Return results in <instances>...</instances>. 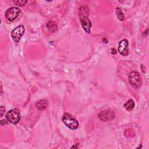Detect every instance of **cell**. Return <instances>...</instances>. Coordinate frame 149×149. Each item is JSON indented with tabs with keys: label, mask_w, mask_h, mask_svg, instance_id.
I'll list each match as a JSON object with an SVG mask.
<instances>
[{
	"label": "cell",
	"mask_w": 149,
	"mask_h": 149,
	"mask_svg": "<svg viewBox=\"0 0 149 149\" xmlns=\"http://www.w3.org/2000/svg\"><path fill=\"white\" fill-rule=\"evenodd\" d=\"M128 45L129 42L126 39H123L119 41L118 45V51L120 55L123 56H127L128 55Z\"/></svg>",
	"instance_id": "cell-8"
},
{
	"label": "cell",
	"mask_w": 149,
	"mask_h": 149,
	"mask_svg": "<svg viewBox=\"0 0 149 149\" xmlns=\"http://www.w3.org/2000/svg\"><path fill=\"white\" fill-rule=\"evenodd\" d=\"M48 106V101L46 100H40L36 103V107L40 111L45 109Z\"/></svg>",
	"instance_id": "cell-9"
},
{
	"label": "cell",
	"mask_w": 149,
	"mask_h": 149,
	"mask_svg": "<svg viewBox=\"0 0 149 149\" xmlns=\"http://www.w3.org/2000/svg\"><path fill=\"white\" fill-rule=\"evenodd\" d=\"M89 10L87 6H81L79 10V16L81 24L87 33H90V28L91 27V23L88 19Z\"/></svg>",
	"instance_id": "cell-1"
},
{
	"label": "cell",
	"mask_w": 149,
	"mask_h": 149,
	"mask_svg": "<svg viewBox=\"0 0 149 149\" xmlns=\"http://www.w3.org/2000/svg\"><path fill=\"white\" fill-rule=\"evenodd\" d=\"M5 109L4 107L1 106V117H2L3 116V113H5Z\"/></svg>",
	"instance_id": "cell-14"
},
{
	"label": "cell",
	"mask_w": 149,
	"mask_h": 149,
	"mask_svg": "<svg viewBox=\"0 0 149 149\" xmlns=\"http://www.w3.org/2000/svg\"><path fill=\"white\" fill-rule=\"evenodd\" d=\"M6 124H8V122H7V121H6V120H5V119H2V120H1V125L3 126V125H6Z\"/></svg>",
	"instance_id": "cell-15"
},
{
	"label": "cell",
	"mask_w": 149,
	"mask_h": 149,
	"mask_svg": "<svg viewBox=\"0 0 149 149\" xmlns=\"http://www.w3.org/2000/svg\"><path fill=\"white\" fill-rule=\"evenodd\" d=\"M13 2L17 6H23L28 2V1H23V0H17V1H13Z\"/></svg>",
	"instance_id": "cell-13"
},
{
	"label": "cell",
	"mask_w": 149,
	"mask_h": 149,
	"mask_svg": "<svg viewBox=\"0 0 149 149\" xmlns=\"http://www.w3.org/2000/svg\"><path fill=\"white\" fill-rule=\"evenodd\" d=\"M21 115L20 111L17 109L10 110L6 115V119L8 121L13 124H17L20 120Z\"/></svg>",
	"instance_id": "cell-4"
},
{
	"label": "cell",
	"mask_w": 149,
	"mask_h": 149,
	"mask_svg": "<svg viewBox=\"0 0 149 149\" xmlns=\"http://www.w3.org/2000/svg\"><path fill=\"white\" fill-rule=\"evenodd\" d=\"M114 51H116L115 49V48H112V53L113 54H116V52H115Z\"/></svg>",
	"instance_id": "cell-16"
},
{
	"label": "cell",
	"mask_w": 149,
	"mask_h": 149,
	"mask_svg": "<svg viewBox=\"0 0 149 149\" xmlns=\"http://www.w3.org/2000/svg\"><path fill=\"white\" fill-rule=\"evenodd\" d=\"M20 13V9L17 7H12L6 10L5 12V16L9 21L14 20Z\"/></svg>",
	"instance_id": "cell-7"
},
{
	"label": "cell",
	"mask_w": 149,
	"mask_h": 149,
	"mask_svg": "<svg viewBox=\"0 0 149 149\" xmlns=\"http://www.w3.org/2000/svg\"><path fill=\"white\" fill-rule=\"evenodd\" d=\"M46 27H47V29H48L50 32L54 33V32H55V31L57 30L58 26H57L56 23L54 21L50 20V21H48V22H47V25H46Z\"/></svg>",
	"instance_id": "cell-10"
},
{
	"label": "cell",
	"mask_w": 149,
	"mask_h": 149,
	"mask_svg": "<svg viewBox=\"0 0 149 149\" xmlns=\"http://www.w3.org/2000/svg\"><path fill=\"white\" fill-rule=\"evenodd\" d=\"M115 116V113L109 109L101 111L98 114V118L103 122H108L112 120Z\"/></svg>",
	"instance_id": "cell-6"
},
{
	"label": "cell",
	"mask_w": 149,
	"mask_h": 149,
	"mask_svg": "<svg viewBox=\"0 0 149 149\" xmlns=\"http://www.w3.org/2000/svg\"><path fill=\"white\" fill-rule=\"evenodd\" d=\"M134 105L135 104L134 101L132 99H130L124 104V107L126 110L129 111H131L133 109L134 107Z\"/></svg>",
	"instance_id": "cell-11"
},
{
	"label": "cell",
	"mask_w": 149,
	"mask_h": 149,
	"mask_svg": "<svg viewBox=\"0 0 149 149\" xmlns=\"http://www.w3.org/2000/svg\"><path fill=\"white\" fill-rule=\"evenodd\" d=\"M129 82L135 88H138L142 84V79L140 74L136 71H132L129 75Z\"/></svg>",
	"instance_id": "cell-3"
},
{
	"label": "cell",
	"mask_w": 149,
	"mask_h": 149,
	"mask_svg": "<svg viewBox=\"0 0 149 149\" xmlns=\"http://www.w3.org/2000/svg\"><path fill=\"white\" fill-rule=\"evenodd\" d=\"M2 93V84H1V93Z\"/></svg>",
	"instance_id": "cell-17"
},
{
	"label": "cell",
	"mask_w": 149,
	"mask_h": 149,
	"mask_svg": "<svg viewBox=\"0 0 149 149\" xmlns=\"http://www.w3.org/2000/svg\"><path fill=\"white\" fill-rule=\"evenodd\" d=\"M24 27L23 25H19L16 28H15L11 32V37L13 41L16 43H18L22 36L24 33Z\"/></svg>",
	"instance_id": "cell-5"
},
{
	"label": "cell",
	"mask_w": 149,
	"mask_h": 149,
	"mask_svg": "<svg viewBox=\"0 0 149 149\" xmlns=\"http://www.w3.org/2000/svg\"><path fill=\"white\" fill-rule=\"evenodd\" d=\"M62 122L70 129L75 130L79 127L78 121L70 114L65 113L62 116Z\"/></svg>",
	"instance_id": "cell-2"
},
{
	"label": "cell",
	"mask_w": 149,
	"mask_h": 149,
	"mask_svg": "<svg viewBox=\"0 0 149 149\" xmlns=\"http://www.w3.org/2000/svg\"><path fill=\"white\" fill-rule=\"evenodd\" d=\"M116 13L117 17H118V18L119 20L122 21L125 19V17H124V15L123 14V12H122L121 9L119 8H117L116 9Z\"/></svg>",
	"instance_id": "cell-12"
}]
</instances>
